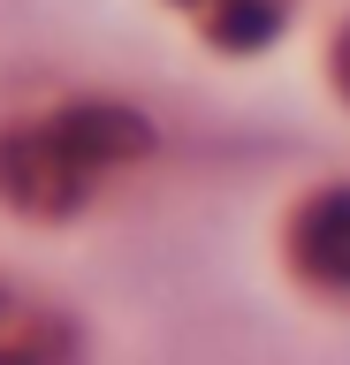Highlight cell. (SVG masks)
Instances as JSON below:
<instances>
[]
</instances>
